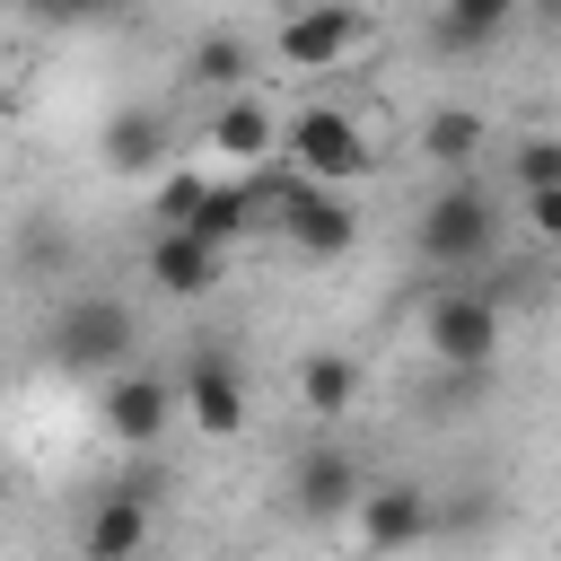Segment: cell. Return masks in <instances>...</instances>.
Here are the masks:
<instances>
[{"label": "cell", "mask_w": 561, "mask_h": 561, "mask_svg": "<svg viewBox=\"0 0 561 561\" xmlns=\"http://www.w3.org/2000/svg\"><path fill=\"white\" fill-rule=\"evenodd\" d=\"M500 342H508V307H500L491 280H430V298H421V351L447 377H491Z\"/></svg>", "instance_id": "obj_1"}, {"label": "cell", "mask_w": 561, "mask_h": 561, "mask_svg": "<svg viewBox=\"0 0 561 561\" xmlns=\"http://www.w3.org/2000/svg\"><path fill=\"white\" fill-rule=\"evenodd\" d=\"M412 254L430 272H482L500 254V202H491V184L482 175H447L421 202V219H412Z\"/></svg>", "instance_id": "obj_2"}, {"label": "cell", "mask_w": 561, "mask_h": 561, "mask_svg": "<svg viewBox=\"0 0 561 561\" xmlns=\"http://www.w3.org/2000/svg\"><path fill=\"white\" fill-rule=\"evenodd\" d=\"M131 351H140V316L114 289H70L44 324V359L61 377H114V368H131Z\"/></svg>", "instance_id": "obj_3"}, {"label": "cell", "mask_w": 561, "mask_h": 561, "mask_svg": "<svg viewBox=\"0 0 561 561\" xmlns=\"http://www.w3.org/2000/svg\"><path fill=\"white\" fill-rule=\"evenodd\" d=\"M359 44H368V9L359 0H298L280 18V35H272V61L280 70H333Z\"/></svg>", "instance_id": "obj_4"}, {"label": "cell", "mask_w": 561, "mask_h": 561, "mask_svg": "<svg viewBox=\"0 0 561 561\" xmlns=\"http://www.w3.org/2000/svg\"><path fill=\"white\" fill-rule=\"evenodd\" d=\"M280 491H289V517H307V526H333V517H351V508H359L368 473H359V456H351L342 438H307V447L289 456Z\"/></svg>", "instance_id": "obj_5"}, {"label": "cell", "mask_w": 561, "mask_h": 561, "mask_svg": "<svg viewBox=\"0 0 561 561\" xmlns=\"http://www.w3.org/2000/svg\"><path fill=\"white\" fill-rule=\"evenodd\" d=\"M280 149H289L307 175H324V184H359V175H368V131H359L351 105H298V114L280 123Z\"/></svg>", "instance_id": "obj_6"}, {"label": "cell", "mask_w": 561, "mask_h": 561, "mask_svg": "<svg viewBox=\"0 0 561 561\" xmlns=\"http://www.w3.org/2000/svg\"><path fill=\"white\" fill-rule=\"evenodd\" d=\"M175 412H184V386H175L167 368H114L105 394H96V421H105V438H123V447H158Z\"/></svg>", "instance_id": "obj_7"}, {"label": "cell", "mask_w": 561, "mask_h": 561, "mask_svg": "<svg viewBox=\"0 0 561 561\" xmlns=\"http://www.w3.org/2000/svg\"><path fill=\"white\" fill-rule=\"evenodd\" d=\"M184 421L193 430H210V438H237L245 430V368H237V351L228 342H193V359H184Z\"/></svg>", "instance_id": "obj_8"}, {"label": "cell", "mask_w": 561, "mask_h": 561, "mask_svg": "<svg viewBox=\"0 0 561 561\" xmlns=\"http://www.w3.org/2000/svg\"><path fill=\"white\" fill-rule=\"evenodd\" d=\"M351 535L368 552H403V543H430L438 535V500L421 482H368L359 508H351Z\"/></svg>", "instance_id": "obj_9"}, {"label": "cell", "mask_w": 561, "mask_h": 561, "mask_svg": "<svg viewBox=\"0 0 561 561\" xmlns=\"http://www.w3.org/2000/svg\"><path fill=\"white\" fill-rule=\"evenodd\" d=\"M140 272H149L158 298H210L219 272H228V245H210L202 228H158L149 254H140Z\"/></svg>", "instance_id": "obj_10"}, {"label": "cell", "mask_w": 561, "mask_h": 561, "mask_svg": "<svg viewBox=\"0 0 561 561\" xmlns=\"http://www.w3.org/2000/svg\"><path fill=\"white\" fill-rule=\"evenodd\" d=\"M96 158H105L114 175H167V158H175V123H167L158 105H114L105 131H96Z\"/></svg>", "instance_id": "obj_11"}, {"label": "cell", "mask_w": 561, "mask_h": 561, "mask_svg": "<svg viewBox=\"0 0 561 561\" xmlns=\"http://www.w3.org/2000/svg\"><path fill=\"white\" fill-rule=\"evenodd\" d=\"M140 543H149V482H105L88 500V517H79V552L88 561H123Z\"/></svg>", "instance_id": "obj_12"}, {"label": "cell", "mask_w": 561, "mask_h": 561, "mask_svg": "<svg viewBox=\"0 0 561 561\" xmlns=\"http://www.w3.org/2000/svg\"><path fill=\"white\" fill-rule=\"evenodd\" d=\"M202 140H210V158H228V167H263V158L280 149V114H272L254 88H237V96H219V105H210Z\"/></svg>", "instance_id": "obj_13"}, {"label": "cell", "mask_w": 561, "mask_h": 561, "mask_svg": "<svg viewBox=\"0 0 561 561\" xmlns=\"http://www.w3.org/2000/svg\"><path fill=\"white\" fill-rule=\"evenodd\" d=\"M359 386H368L359 359L333 351V342L298 359V403H307V421H351V412H359Z\"/></svg>", "instance_id": "obj_14"}, {"label": "cell", "mask_w": 561, "mask_h": 561, "mask_svg": "<svg viewBox=\"0 0 561 561\" xmlns=\"http://www.w3.org/2000/svg\"><path fill=\"white\" fill-rule=\"evenodd\" d=\"M482 149H491V123H482L473 105H438V114L421 123V158H430V167H447V175H465Z\"/></svg>", "instance_id": "obj_15"}, {"label": "cell", "mask_w": 561, "mask_h": 561, "mask_svg": "<svg viewBox=\"0 0 561 561\" xmlns=\"http://www.w3.org/2000/svg\"><path fill=\"white\" fill-rule=\"evenodd\" d=\"M526 0H438V44L447 53H491L508 26H517Z\"/></svg>", "instance_id": "obj_16"}, {"label": "cell", "mask_w": 561, "mask_h": 561, "mask_svg": "<svg viewBox=\"0 0 561 561\" xmlns=\"http://www.w3.org/2000/svg\"><path fill=\"white\" fill-rule=\"evenodd\" d=\"M184 70H193V88H210V96H237V88L254 79V44H245V35H228V26H210V35L184 53Z\"/></svg>", "instance_id": "obj_17"}, {"label": "cell", "mask_w": 561, "mask_h": 561, "mask_svg": "<svg viewBox=\"0 0 561 561\" xmlns=\"http://www.w3.org/2000/svg\"><path fill=\"white\" fill-rule=\"evenodd\" d=\"M254 219H263V202H254V184H245V175H210V193H202V210H193L184 228H202L210 245H237V237H245Z\"/></svg>", "instance_id": "obj_18"}, {"label": "cell", "mask_w": 561, "mask_h": 561, "mask_svg": "<svg viewBox=\"0 0 561 561\" xmlns=\"http://www.w3.org/2000/svg\"><path fill=\"white\" fill-rule=\"evenodd\" d=\"M9 263H18L26 280H61V272H70V228H61L53 210H26V219L9 228Z\"/></svg>", "instance_id": "obj_19"}, {"label": "cell", "mask_w": 561, "mask_h": 561, "mask_svg": "<svg viewBox=\"0 0 561 561\" xmlns=\"http://www.w3.org/2000/svg\"><path fill=\"white\" fill-rule=\"evenodd\" d=\"M131 0H18L26 26H53V35H79V26H114Z\"/></svg>", "instance_id": "obj_20"}, {"label": "cell", "mask_w": 561, "mask_h": 561, "mask_svg": "<svg viewBox=\"0 0 561 561\" xmlns=\"http://www.w3.org/2000/svg\"><path fill=\"white\" fill-rule=\"evenodd\" d=\"M508 184H517V193L561 184V131H526V140L508 149Z\"/></svg>", "instance_id": "obj_21"}, {"label": "cell", "mask_w": 561, "mask_h": 561, "mask_svg": "<svg viewBox=\"0 0 561 561\" xmlns=\"http://www.w3.org/2000/svg\"><path fill=\"white\" fill-rule=\"evenodd\" d=\"M202 193H210V175L175 167V175H158V193H149V219H158V228H184V219L202 210Z\"/></svg>", "instance_id": "obj_22"}, {"label": "cell", "mask_w": 561, "mask_h": 561, "mask_svg": "<svg viewBox=\"0 0 561 561\" xmlns=\"http://www.w3.org/2000/svg\"><path fill=\"white\" fill-rule=\"evenodd\" d=\"M517 210H526V228H535L543 245H561V184H535V193H517Z\"/></svg>", "instance_id": "obj_23"}, {"label": "cell", "mask_w": 561, "mask_h": 561, "mask_svg": "<svg viewBox=\"0 0 561 561\" xmlns=\"http://www.w3.org/2000/svg\"><path fill=\"white\" fill-rule=\"evenodd\" d=\"M289 9H298V0H289Z\"/></svg>", "instance_id": "obj_24"}]
</instances>
